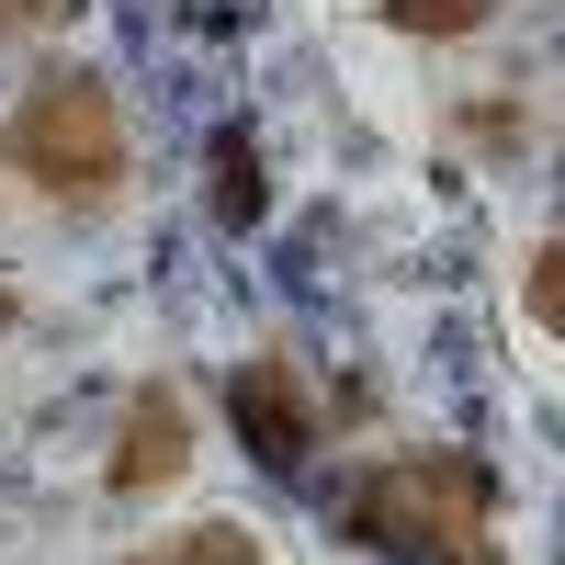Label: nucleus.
Instances as JSON below:
<instances>
[{
    "instance_id": "1",
    "label": "nucleus",
    "mask_w": 565,
    "mask_h": 565,
    "mask_svg": "<svg viewBox=\"0 0 565 565\" xmlns=\"http://www.w3.org/2000/svg\"><path fill=\"white\" fill-rule=\"evenodd\" d=\"M351 532L407 565H509L498 554V476L476 452H385L351 487Z\"/></svg>"
},
{
    "instance_id": "2",
    "label": "nucleus",
    "mask_w": 565,
    "mask_h": 565,
    "mask_svg": "<svg viewBox=\"0 0 565 565\" xmlns=\"http://www.w3.org/2000/svg\"><path fill=\"white\" fill-rule=\"evenodd\" d=\"M0 159H12V181H34L45 204H114L125 193V103L103 68H57L34 79L12 125H0Z\"/></svg>"
},
{
    "instance_id": "3",
    "label": "nucleus",
    "mask_w": 565,
    "mask_h": 565,
    "mask_svg": "<svg viewBox=\"0 0 565 565\" xmlns=\"http://www.w3.org/2000/svg\"><path fill=\"white\" fill-rule=\"evenodd\" d=\"M226 418H238V441L271 463V476H295V463L317 452V396H306V373L282 351H249L238 373H226Z\"/></svg>"
},
{
    "instance_id": "4",
    "label": "nucleus",
    "mask_w": 565,
    "mask_h": 565,
    "mask_svg": "<svg viewBox=\"0 0 565 565\" xmlns=\"http://www.w3.org/2000/svg\"><path fill=\"white\" fill-rule=\"evenodd\" d=\"M181 463H193V407H181L170 373H148V385L125 396V418H114L103 487H114V498H159V487H181Z\"/></svg>"
},
{
    "instance_id": "5",
    "label": "nucleus",
    "mask_w": 565,
    "mask_h": 565,
    "mask_svg": "<svg viewBox=\"0 0 565 565\" xmlns=\"http://www.w3.org/2000/svg\"><path fill=\"white\" fill-rule=\"evenodd\" d=\"M204 170H215V226H226V238H249V226L271 215V193H260V136H249V125H215Z\"/></svg>"
},
{
    "instance_id": "6",
    "label": "nucleus",
    "mask_w": 565,
    "mask_h": 565,
    "mask_svg": "<svg viewBox=\"0 0 565 565\" xmlns=\"http://www.w3.org/2000/svg\"><path fill=\"white\" fill-rule=\"evenodd\" d=\"M125 565H260V532L249 521H193V532H170V543L125 554Z\"/></svg>"
},
{
    "instance_id": "7",
    "label": "nucleus",
    "mask_w": 565,
    "mask_h": 565,
    "mask_svg": "<svg viewBox=\"0 0 565 565\" xmlns=\"http://www.w3.org/2000/svg\"><path fill=\"white\" fill-rule=\"evenodd\" d=\"M396 34H487L498 23V0H373Z\"/></svg>"
},
{
    "instance_id": "8",
    "label": "nucleus",
    "mask_w": 565,
    "mask_h": 565,
    "mask_svg": "<svg viewBox=\"0 0 565 565\" xmlns=\"http://www.w3.org/2000/svg\"><path fill=\"white\" fill-rule=\"evenodd\" d=\"M521 306L554 328V340H565V238H543L532 249V271H521Z\"/></svg>"
},
{
    "instance_id": "9",
    "label": "nucleus",
    "mask_w": 565,
    "mask_h": 565,
    "mask_svg": "<svg viewBox=\"0 0 565 565\" xmlns=\"http://www.w3.org/2000/svg\"><path fill=\"white\" fill-rule=\"evenodd\" d=\"M45 12H57V0H0V45H12V34H34Z\"/></svg>"
},
{
    "instance_id": "10",
    "label": "nucleus",
    "mask_w": 565,
    "mask_h": 565,
    "mask_svg": "<svg viewBox=\"0 0 565 565\" xmlns=\"http://www.w3.org/2000/svg\"><path fill=\"white\" fill-rule=\"evenodd\" d=\"M12 317H23V306H12V282H0V328H12Z\"/></svg>"
}]
</instances>
